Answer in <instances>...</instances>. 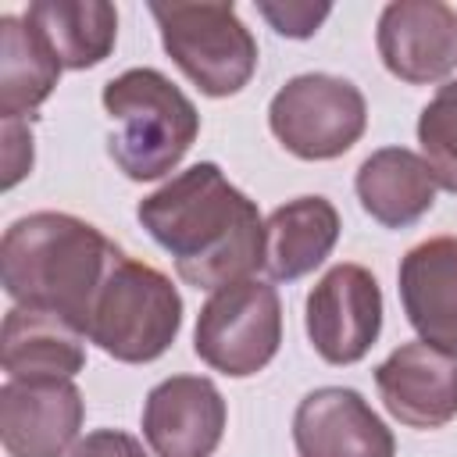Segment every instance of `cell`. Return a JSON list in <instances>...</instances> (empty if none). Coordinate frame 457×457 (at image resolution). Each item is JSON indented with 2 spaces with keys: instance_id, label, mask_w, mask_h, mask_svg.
<instances>
[{
  "instance_id": "6da1fadb",
  "label": "cell",
  "mask_w": 457,
  "mask_h": 457,
  "mask_svg": "<svg viewBox=\"0 0 457 457\" xmlns=\"http://www.w3.org/2000/svg\"><path fill=\"white\" fill-rule=\"evenodd\" d=\"M139 225L175 261L193 289H221L253 278L264 264V221L257 204L236 189L214 161L189 164L139 200Z\"/></svg>"
},
{
  "instance_id": "7a4b0ae2",
  "label": "cell",
  "mask_w": 457,
  "mask_h": 457,
  "mask_svg": "<svg viewBox=\"0 0 457 457\" xmlns=\"http://www.w3.org/2000/svg\"><path fill=\"white\" fill-rule=\"evenodd\" d=\"M118 253L121 246L111 243L93 221L64 211H32L4 228V293L21 307L61 314L86 336L93 300Z\"/></svg>"
},
{
  "instance_id": "3957f363",
  "label": "cell",
  "mask_w": 457,
  "mask_h": 457,
  "mask_svg": "<svg viewBox=\"0 0 457 457\" xmlns=\"http://www.w3.org/2000/svg\"><path fill=\"white\" fill-rule=\"evenodd\" d=\"M100 100L114 121L107 154L132 182H154L175 171L200 136V111L157 68H129L114 75Z\"/></svg>"
},
{
  "instance_id": "277c9868",
  "label": "cell",
  "mask_w": 457,
  "mask_h": 457,
  "mask_svg": "<svg viewBox=\"0 0 457 457\" xmlns=\"http://www.w3.org/2000/svg\"><path fill=\"white\" fill-rule=\"evenodd\" d=\"M182 328V296L164 271L129 257H114L89 314V343L121 364L157 361Z\"/></svg>"
},
{
  "instance_id": "5b68a950",
  "label": "cell",
  "mask_w": 457,
  "mask_h": 457,
  "mask_svg": "<svg viewBox=\"0 0 457 457\" xmlns=\"http://www.w3.org/2000/svg\"><path fill=\"white\" fill-rule=\"evenodd\" d=\"M164 54L204 96H236L257 71V39L243 25L236 4L171 0L150 4Z\"/></svg>"
},
{
  "instance_id": "8992f818",
  "label": "cell",
  "mask_w": 457,
  "mask_h": 457,
  "mask_svg": "<svg viewBox=\"0 0 457 457\" xmlns=\"http://www.w3.org/2000/svg\"><path fill=\"white\" fill-rule=\"evenodd\" d=\"M282 343V300L271 282L239 278L207 296L196 314L193 350L196 357L228 375L250 378L271 364Z\"/></svg>"
},
{
  "instance_id": "52a82bcc",
  "label": "cell",
  "mask_w": 457,
  "mask_h": 457,
  "mask_svg": "<svg viewBox=\"0 0 457 457\" xmlns=\"http://www.w3.org/2000/svg\"><path fill=\"white\" fill-rule=\"evenodd\" d=\"M271 136L300 161H336L368 129L364 93L339 75H293L268 104Z\"/></svg>"
},
{
  "instance_id": "ba28073f",
  "label": "cell",
  "mask_w": 457,
  "mask_h": 457,
  "mask_svg": "<svg viewBox=\"0 0 457 457\" xmlns=\"http://www.w3.org/2000/svg\"><path fill=\"white\" fill-rule=\"evenodd\" d=\"M378 278L353 261L332 264L307 293V339L328 364H357L382 332Z\"/></svg>"
},
{
  "instance_id": "9c48e42d",
  "label": "cell",
  "mask_w": 457,
  "mask_h": 457,
  "mask_svg": "<svg viewBox=\"0 0 457 457\" xmlns=\"http://www.w3.org/2000/svg\"><path fill=\"white\" fill-rule=\"evenodd\" d=\"M375 46L400 82H443L457 68V11L443 0H393L378 14Z\"/></svg>"
},
{
  "instance_id": "30bf717a",
  "label": "cell",
  "mask_w": 457,
  "mask_h": 457,
  "mask_svg": "<svg viewBox=\"0 0 457 457\" xmlns=\"http://www.w3.org/2000/svg\"><path fill=\"white\" fill-rule=\"evenodd\" d=\"M225 421V396L204 375H171L143 400V439L157 457H211Z\"/></svg>"
},
{
  "instance_id": "8fae6325",
  "label": "cell",
  "mask_w": 457,
  "mask_h": 457,
  "mask_svg": "<svg viewBox=\"0 0 457 457\" xmlns=\"http://www.w3.org/2000/svg\"><path fill=\"white\" fill-rule=\"evenodd\" d=\"M86 400L75 382L0 386V443L7 457H68L79 443Z\"/></svg>"
},
{
  "instance_id": "7c38bea8",
  "label": "cell",
  "mask_w": 457,
  "mask_h": 457,
  "mask_svg": "<svg viewBox=\"0 0 457 457\" xmlns=\"http://www.w3.org/2000/svg\"><path fill=\"white\" fill-rule=\"evenodd\" d=\"M300 457H396L393 428L350 386L311 389L293 414Z\"/></svg>"
},
{
  "instance_id": "4fadbf2b",
  "label": "cell",
  "mask_w": 457,
  "mask_h": 457,
  "mask_svg": "<svg viewBox=\"0 0 457 457\" xmlns=\"http://www.w3.org/2000/svg\"><path fill=\"white\" fill-rule=\"evenodd\" d=\"M375 386L386 411L407 428H443L457 418V357L421 339L400 343L375 368Z\"/></svg>"
},
{
  "instance_id": "5bb4252c",
  "label": "cell",
  "mask_w": 457,
  "mask_h": 457,
  "mask_svg": "<svg viewBox=\"0 0 457 457\" xmlns=\"http://www.w3.org/2000/svg\"><path fill=\"white\" fill-rule=\"evenodd\" d=\"M396 286L418 339L457 357V236L411 246L396 268Z\"/></svg>"
},
{
  "instance_id": "9a60e30c",
  "label": "cell",
  "mask_w": 457,
  "mask_h": 457,
  "mask_svg": "<svg viewBox=\"0 0 457 457\" xmlns=\"http://www.w3.org/2000/svg\"><path fill=\"white\" fill-rule=\"evenodd\" d=\"M0 364L14 382H71L86 368V336L61 314L14 303L0 328Z\"/></svg>"
},
{
  "instance_id": "2e32d148",
  "label": "cell",
  "mask_w": 457,
  "mask_h": 457,
  "mask_svg": "<svg viewBox=\"0 0 457 457\" xmlns=\"http://www.w3.org/2000/svg\"><path fill=\"white\" fill-rule=\"evenodd\" d=\"M339 211L328 196H296L278 204L264 221V271L271 282H296L332 253L339 239Z\"/></svg>"
},
{
  "instance_id": "e0dca14e",
  "label": "cell",
  "mask_w": 457,
  "mask_h": 457,
  "mask_svg": "<svg viewBox=\"0 0 457 457\" xmlns=\"http://www.w3.org/2000/svg\"><path fill=\"white\" fill-rule=\"evenodd\" d=\"M436 175L421 154L407 146H382L368 154L353 175L361 207L386 228H407L436 204Z\"/></svg>"
},
{
  "instance_id": "ac0fdd59",
  "label": "cell",
  "mask_w": 457,
  "mask_h": 457,
  "mask_svg": "<svg viewBox=\"0 0 457 457\" xmlns=\"http://www.w3.org/2000/svg\"><path fill=\"white\" fill-rule=\"evenodd\" d=\"M25 21L50 43L68 71L104 64L118 43V11L107 0H36Z\"/></svg>"
},
{
  "instance_id": "d6986e66",
  "label": "cell",
  "mask_w": 457,
  "mask_h": 457,
  "mask_svg": "<svg viewBox=\"0 0 457 457\" xmlns=\"http://www.w3.org/2000/svg\"><path fill=\"white\" fill-rule=\"evenodd\" d=\"M64 64L50 43L18 14L0 18V118L21 121L54 93Z\"/></svg>"
},
{
  "instance_id": "ffe728a7",
  "label": "cell",
  "mask_w": 457,
  "mask_h": 457,
  "mask_svg": "<svg viewBox=\"0 0 457 457\" xmlns=\"http://www.w3.org/2000/svg\"><path fill=\"white\" fill-rule=\"evenodd\" d=\"M418 146L436 182L457 196V79H446L418 114Z\"/></svg>"
},
{
  "instance_id": "44dd1931",
  "label": "cell",
  "mask_w": 457,
  "mask_h": 457,
  "mask_svg": "<svg viewBox=\"0 0 457 457\" xmlns=\"http://www.w3.org/2000/svg\"><path fill=\"white\" fill-rule=\"evenodd\" d=\"M257 14L286 39H311L318 32V25L332 14V7L328 4H296V0H286V4L257 0Z\"/></svg>"
},
{
  "instance_id": "7402d4cb",
  "label": "cell",
  "mask_w": 457,
  "mask_h": 457,
  "mask_svg": "<svg viewBox=\"0 0 457 457\" xmlns=\"http://www.w3.org/2000/svg\"><path fill=\"white\" fill-rule=\"evenodd\" d=\"M68 457H146L143 443L121 428H96V432H86Z\"/></svg>"
},
{
  "instance_id": "603a6c76",
  "label": "cell",
  "mask_w": 457,
  "mask_h": 457,
  "mask_svg": "<svg viewBox=\"0 0 457 457\" xmlns=\"http://www.w3.org/2000/svg\"><path fill=\"white\" fill-rule=\"evenodd\" d=\"M32 171V132L21 121H4V189H14Z\"/></svg>"
}]
</instances>
